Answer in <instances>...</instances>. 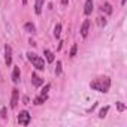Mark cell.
<instances>
[{
	"mask_svg": "<svg viewBox=\"0 0 127 127\" xmlns=\"http://www.w3.org/2000/svg\"><path fill=\"white\" fill-rule=\"evenodd\" d=\"M90 87L96 91H100V93H108L109 88H111V79L108 76H100L94 81L90 82Z\"/></svg>",
	"mask_w": 127,
	"mask_h": 127,
	"instance_id": "1",
	"label": "cell"
},
{
	"mask_svg": "<svg viewBox=\"0 0 127 127\" xmlns=\"http://www.w3.org/2000/svg\"><path fill=\"white\" fill-rule=\"evenodd\" d=\"M27 58L32 61V64L37 69V70H45V61L40 55L34 54V52H27Z\"/></svg>",
	"mask_w": 127,
	"mask_h": 127,
	"instance_id": "2",
	"label": "cell"
},
{
	"mask_svg": "<svg viewBox=\"0 0 127 127\" xmlns=\"http://www.w3.org/2000/svg\"><path fill=\"white\" fill-rule=\"evenodd\" d=\"M30 121H32V115L27 111H21L18 114V124L20 126H29Z\"/></svg>",
	"mask_w": 127,
	"mask_h": 127,
	"instance_id": "3",
	"label": "cell"
},
{
	"mask_svg": "<svg viewBox=\"0 0 127 127\" xmlns=\"http://www.w3.org/2000/svg\"><path fill=\"white\" fill-rule=\"evenodd\" d=\"M5 63L6 66L12 64V48L9 45H5Z\"/></svg>",
	"mask_w": 127,
	"mask_h": 127,
	"instance_id": "4",
	"label": "cell"
},
{
	"mask_svg": "<svg viewBox=\"0 0 127 127\" xmlns=\"http://www.w3.org/2000/svg\"><path fill=\"white\" fill-rule=\"evenodd\" d=\"M18 96H20V91L17 88H14L12 90V97H11V108L12 109H15L17 105H18Z\"/></svg>",
	"mask_w": 127,
	"mask_h": 127,
	"instance_id": "5",
	"label": "cell"
},
{
	"mask_svg": "<svg viewBox=\"0 0 127 127\" xmlns=\"http://www.w3.org/2000/svg\"><path fill=\"white\" fill-rule=\"evenodd\" d=\"M88 30H90V20H85L84 24L81 26V36L82 37H87L88 36Z\"/></svg>",
	"mask_w": 127,
	"mask_h": 127,
	"instance_id": "6",
	"label": "cell"
},
{
	"mask_svg": "<svg viewBox=\"0 0 127 127\" xmlns=\"http://www.w3.org/2000/svg\"><path fill=\"white\" fill-rule=\"evenodd\" d=\"M32 82H33L34 87H40V85H43V79H42L40 76H37V73H32Z\"/></svg>",
	"mask_w": 127,
	"mask_h": 127,
	"instance_id": "7",
	"label": "cell"
},
{
	"mask_svg": "<svg viewBox=\"0 0 127 127\" xmlns=\"http://www.w3.org/2000/svg\"><path fill=\"white\" fill-rule=\"evenodd\" d=\"M100 11L105 12L106 15H111L114 9H112V5H111V3H102V5H100Z\"/></svg>",
	"mask_w": 127,
	"mask_h": 127,
	"instance_id": "8",
	"label": "cell"
},
{
	"mask_svg": "<svg viewBox=\"0 0 127 127\" xmlns=\"http://www.w3.org/2000/svg\"><path fill=\"white\" fill-rule=\"evenodd\" d=\"M93 0H87L85 2V6H84V14L85 15H91V12H93Z\"/></svg>",
	"mask_w": 127,
	"mask_h": 127,
	"instance_id": "9",
	"label": "cell"
},
{
	"mask_svg": "<svg viewBox=\"0 0 127 127\" xmlns=\"http://www.w3.org/2000/svg\"><path fill=\"white\" fill-rule=\"evenodd\" d=\"M43 3H45V0H36V3H34V12H36L37 15H40V14H42Z\"/></svg>",
	"mask_w": 127,
	"mask_h": 127,
	"instance_id": "10",
	"label": "cell"
},
{
	"mask_svg": "<svg viewBox=\"0 0 127 127\" xmlns=\"http://www.w3.org/2000/svg\"><path fill=\"white\" fill-rule=\"evenodd\" d=\"M20 78H21V72H20V67H14V72H12V81L15 84L20 82Z\"/></svg>",
	"mask_w": 127,
	"mask_h": 127,
	"instance_id": "11",
	"label": "cell"
},
{
	"mask_svg": "<svg viewBox=\"0 0 127 127\" xmlns=\"http://www.w3.org/2000/svg\"><path fill=\"white\" fill-rule=\"evenodd\" d=\"M46 100H48V96H46V94H40V96H37V97L33 100V103H34V105H43Z\"/></svg>",
	"mask_w": 127,
	"mask_h": 127,
	"instance_id": "12",
	"label": "cell"
},
{
	"mask_svg": "<svg viewBox=\"0 0 127 127\" xmlns=\"http://www.w3.org/2000/svg\"><path fill=\"white\" fill-rule=\"evenodd\" d=\"M43 54H45V58L48 63H54V54L49 49H43Z\"/></svg>",
	"mask_w": 127,
	"mask_h": 127,
	"instance_id": "13",
	"label": "cell"
},
{
	"mask_svg": "<svg viewBox=\"0 0 127 127\" xmlns=\"http://www.w3.org/2000/svg\"><path fill=\"white\" fill-rule=\"evenodd\" d=\"M24 30H26V32H29V33H32V34H33V33H36V27H34L32 23H26V24H24Z\"/></svg>",
	"mask_w": 127,
	"mask_h": 127,
	"instance_id": "14",
	"label": "cell"
},
{
	"mask_svg": "<svg viewBox=\"0 0 127 127\" xmlns=\"http://www.w3.org/2000/svg\"><path fill=\"white\" fill-rule=\"evenodd\" d=\"M108 112H109V106H105V108H102V109H100V112H99V117H100V118H105Z\"/></svg>",
	"mask_w": 127,
	"mask_h": 127,
	"instance_id": "15",
	"label": "cell"
},
{
	"mask_svg": "<svg viewBox=\"0 0 127 127\" xmlns=\"http://www.w3.org/2000/svg\"><path fill=\"white\" fill-rule=\"evenodd\" d=\"M61 67H63L61 61H57V63H55V75H57V76L61 75Z\"/></svg>",
	"mask_w": 127,
	"mask_h": 127,
	"instance_id": "16",
	"label": "cell"
},
{
	"mask_svg": "<svg viewBox=\"0 0 127 127\" xmlns=\"http://www.w3.org/2000/svg\"><path fill=\"white\" fill-rule=\"evenodd\" d=\"M60 33H61V24H57L55 29H54V36L58 39V37H60Z\"/></svg>",
	"mask_w": 127,
	"mask_h": 127,
	"instance_id": "17",
	"label": "cell"
},
{
	"mask_svg": "<svg viewBox=\"0 0 127 127\" xmlns=\"http://www.w3.org/2000/svg\"><path fill=\"white\" fill-rule=\"evenodd\" d=\"M97 24H99L100 27H105V26H106V18H105V17H99V18H97Z\"/></svg>",
	"mask_w": 127,
	"mask_h": 127,
	"instance_id": "18",
	"label": "cell"
},
{
	"mask_svg": "<svg viewBox=\"0 0 127 127\" xmlns=\"http://www.w3.org/2000/svg\"><path fill=\"white\" fill-rule=\"evenodd\" d=\"M76 51H78V45L73 43V46H72V49H70V57H75V55H76Z\"/></svg>",
	"mask_w": 127,
	"mask_h": 127,
	"instance_id": "19",
	"label": "cell"
},
{
	"mask_svg": "<svg viewBox=\"0 0 127 127\" xmlns=\"http://www.w3.org/2000/svg\"><path fill=\"white\" fill-rule=\"evenodd\" d=\"M49 88H51V85L49 84H46L43 88H42V91H40V94H48V91H49Z\"/></svg>",
	"mask_w": 127,
	"mask_h": 127,
	"instance_id": "20",
	"label": "cell"
},
{
	"mask_svg": "<svg viewBox=\"0 0 127 127\" xmlns=\"http://www.w3.org/2000/svg\"><path fill=\"white\" fill-rule=\"evenodd\" d=\"M117 109H118L120 112H123V111H126V106H124L121 102H118V103H117Z\"/></svg>",
	"mask_w": 127,
	"mask_h": 127,
	"instance_id": "21",
	"label": "cell"
},
{
	"mask_svg": "<svg viewBox=\"0 0 127 127\" xmlns=\"http://www.w3.org/2000/svg\"><path fill=\"white\" fill-rule=\"evenodd\" d=\"M0 115H2V118H3V120H6V118H8V115H6V108H2V111H0Z\"/></svg>",
	"mask_w": 127,
	"mask_h": 127,
	"instance_id": "22",
	"label": "cell"
},
{
	"mask_svg": "<svg viewBox=\"0 0 127 127\" xmlns=\"http://www.w3.org/2000/svg\"><path fill=\"white\" fill-rule=\"evenodd\" d=\"M67 3H69V0H61V5L63 6H67Z\"/></svg>",
	"mask_w": 127,
	"mask_h": 127,
	"instance_id": "23",
	"label": "cell"
},
{
	"mask_svg": "<svg viewBox=\"0 0 127 127\" xmlns=\"http://www.w3.org/2000/svg\"><path fill=\"white\" fill-rule=\"evenodd\" d=\"M21 2H23V5H27V0H21Z\"/></svg>",
	"mask_w": 127,
	"mask_h": 127,
	"instance_id": "24",
	"label": "cell"
},
{
	"mask_svg": "<svg viewBox=\"0 0 127 127\" xmlns=\"http://www.w3.org/2000/svg\"><path fill=\"white\" fill-rule=\"evenodd\" d=\"M121 5H126V0H121Z\"/></svg>",
	"mask_w": 127,
	"mask_h": 127,
	"instance_id": "25",
	"label": "cell"
}]
</instances>
